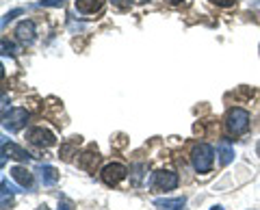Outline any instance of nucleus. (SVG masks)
<instances>
[{
    "label": "nucleus",
    "instance_id": "16",
    "mask_svg": "<svg viewBox=\"0 0 260 210\" xmlns=\"http://www.w3.org/2000/svg\"><path fill=\"white\" fill-rule=\"evenodd\" d=\"M130 171H133V187H139L141 180H143V171H148V165L137 163V165L130 167Z\"/></svg>",
    "mask_w": 260,
    "mask_h": 210
},
{
    "label": "nucleus",
    "instance_id": "4",
    "mask_svg": "<svg viewBox=\"0 0 260 210\" xmlns=\"http://www.w3.org/2000/svg\"><path fill=\"white\" fill-rule=\"evenodd\" d=\"M28 117H30V113L26 109L15 107L9 113H3V128L9 130V132H18V130H22V128H26Z\"/></svg>",
    "mask_w": 260,
    "mask_h": 210
},
{
    "label": "nucleus",
    "instance_id": "3",
    "mask_svg": "<svg viewBox=\"0 0 260 210\" xmlns=\"http://www.w3.org/2000/svg\"><path fill=\"white\" fill-rule=\"evenodd\" d=\"M178 182H180V178L178 173L169 171V169H158V171H154L152 178H150V189L156 191V193H167V191H174L178 187Z\"/></svg>",
    "mask_w": 260,
    "mask_h": 210
},
{
    "label": "nucleus",
    "instance_id": "9",
    "mask_svg": "<svg viewBox=\"0 0 260 210\" xmlns=\"http://www.w3.org/2000/svg\"><path fill=\"white\" fill-rule=\"evenodd\" d=\"M37 176H39V182L44 184V187H54L56 182H59V171L52 167V165H37Z\"/></svg>",
    "mask_w": 260,
    "mask_h": 210
},
{
    "label": "nucleus",
    "instance_id": "24",
    "mask_svg": "<svg viewBox=\"0 0 260 210\" xmlns=\"http://www.w3.org/2000/svg\"><path fill=\"white\" fill-rule=\"evenodd\" d=\"M210 210H223V206H213V208H210Z\"/></svg>",
    "mask_w": 260,
    "mask_h": 210
},
{
    "label": "nucleus",
    "instance_id": "2",
    "mask_svg": "<svg viewBox=\"0 0 260 210\" xmlns=\"http://www.w3.org/2000/svg\"><path fill=\"white\" fill-rule=\"evenodd\" d=\"M249 111L245 109H241V107H234L228 111V115H225V128H228V132L234 134V136H241V134H245L249 130Z\"/></svg>",
    "mask_w": 260,
    "mask_h": 210
},
{
    "label": "nucleus",
    "instance_id": "6",
    "mask_svg": "<svg viewBox=\"0 0 260 210\" xmlns=\"http://www.w3.org/2000/svg\"><path fill=\"white\" fill-rule=\"evenodd\" d=\"M26 139H28V143L37 145V148H52V145L56 143L54 134L50 130H46L44 126H32V128H28V130H26Z\"/></svg>",
    "mask_w": 260,
    "mask_h": 210
},
{
    "label": "nucleus",
    "instance_id": "7",
    "mask_svg": "<svg viewBox=\"0 0 260 210\" xmlns=\"http://www.w3.org/2000/svg\"><path fill=\"white\" fill-rule=\"evenodd\" d=\"M15 37H18L20 44L30 46L37 39V26H35V22H32V20H22L18 26H15Z\"/></svg>",
    "mask_w": 260,
    "mask_h": 210
},
{
    "label": "nucleus",
    "instance_id": "22",
    "mask_svg": "<svg viewBox=\"0 0 260 210\" xmlns=\"http://www.w3.org/2000/svg\"><path fill=\"white\" fill-rule=\"evenodd\" d=\"M72 208H74V204L68 199H63V204H59V210H72Z\"/></svg>",
    "mask_w": 260,
    "mask_h": 210
},
{
    "label": "nucleus",
    "instance_id": "11",
    "mask_svg": "<svg viewBox=\"0 0 260 210\" xmlns=\"http://www.w3.org/2000/svg\"><path fill=\"white\" fill-rule=\"evenodd\" d=\"M80 143H83V136H72L70 141H65V143L61 145V150H59V158H63L65 163H70V160L76 156Z\"/></svg>",
    "mask_w": 260,
    "mask_h": 210
},
{
    "label": "nucleus",
    "instance_id": "10",
    "mask_svg": "<svg viewBox=\"0 0 260 210\" xmlns=\"http://www.w3.org/2000/svg\"><path fill=\"white\" fill-rule=\"evenodd\" d=\"M11 178L15 182L20 184L22 189H28V191H32V173L28 171L26 167H20V165H15V167H11Z\"/></svg>",
    "mask_w": 260,
    "mask_h": 210
},
{
    "label": "nucleus",
    "instance_id": "15",
    "mask_svg": "<svg viewBox=\"0 0 260 210\" xmlns=\"http://www.w3.org/2000/svg\"><path fill=\"white\" fill-rule=\"evenodd\" d=\"M76 11L83 13V15H89V13H95L102 9V0H76Z\"/></svg>",
    "mask_w": 260,
    "mask_h": 210
},
{
    "label": "nucleus",
    "instance_id": "25",
    "mask_svg": "<svg viewBox=\"0 0 260 210\" xmlns=\"http://www.w3.org/2000/svg\"><path fill=\"white\" fill-rule=\"evenodd\" d=\"M35 210H50V208H46V206H39V208H35Z\"/></svg>",
    "mask_w": 260,
    "mask_h": 210
},
{
    "label": "nucleus",
    "instance_id": "20",
    "mask_svg": "<svg viewBox=\"0 0 260 210\" xmlns=\"http://www.w3.org/2000/svg\"><path fill=\"white\" fill-rule=\"evenodd\" d=\"M210 3L217 5V7H223V9H225V7H234V5H237V0H210Z\"/></svg>",
    "mask_w": 260,
    "mask_h": 210
},
{
    "label": "nucleus",
    "instance_id": "5",
    "mask_svg": "<svg viewBox=\"0 0 260 210\" xmlns=\"http://www.w3.org/2000/svg\"><path fill=\"white\" fill-rule=\"evenodd\" d=\"M126 176H128V169L121 163H109V165H104L100 171V178L107 187H117Z\"/></svg>",
    "mask_w": 260,
    "mask_h": 210
},
{
    "label": "nucleus",
    "instance_id": "19",
    "mask_svg": "<svg viewBox=\"0 0 260 210\" xmlns=\"http://www.w3.org/2000/svg\"><path fill=\"white\" fill-rule=\"evenodd\" d=\"M39 5L42 7H63L65 0H39Z\"/></svg>",
    "mask_w": 260,
    "mask_h": 210
},
{
    "label": "nucleus",
    "instance_id": "14",
    "mask_svg": "<svg viewBox=\"0 0 260 210\" xmlns=\"http://www.w3.org/2000/svg\"><path fill=\"white\" fill-rule=\"evenodd\" d=\"M184 204H186V199H184V197H174V199L160 197V199H154V206L160 208V210H182Z\"/></svg>",
    "mask_w": 260,
    "mask_h": 210
},
{
    "label": "nucleus",
    "instance_id": "12",
    "mask_svg": "<svg viewBox=\"0 0 260 210\" xmlns=\"http://www.w3.org/2000/svg\"><path fill=\"white\" fill-rule=\"evenodd\" d=\"M13 158V160H24V163H26V160H30L32 156L28 154L26 150H22L20 145H15V143H3V158Z\"/></svg>",
    "mask_w": 260,
    "mask_h": 210
},
{
    "label": "nucleus",
    "instance_id": "21",
    "mask_svg": "<svg viewBox=\"0 0 260 210\" xmlns=\"http://www.w3.org/2000/svg\"><path fill=\"white\" fill-rule=\"evenodd\" d=\"M111 3L115 7H119V9H126V7L133 5V0H111Z\"/></svg>",
    "mask_w": 260,
    "mask_h": 210
},
{
    "label": "nucleus",
    "instance_id": "17",
    "mask_svg": "<svg viewBox=\"0 0 260 210\" xmlns=\"http://www.w3.org/2000/svg\"><path fill=\"white\" fill-rule=\"evenodd\" d=\"M3 54L7 56H15L18 54V48H15V44H11V42H7V39H3Z\"/></svg>",
    "mask_w": 260,
    "mask_h": 210
},
{
    "label": "nucleus",
    "instance_id": "18",
    "mask_svg": "<svg viewBox=\"0 0 260 210\" xmlns=\"http://www.w3.org/2000/svg\"><path fill=\"white\" fill-rule=\"evenodd\" d=\"M22 13H24V9H13V11H9V13H5V18H3V28H5L11 20L18 18V15H22Z\"/></svg>",
    "mask_w": 260,
    "mask_h": 210
},
{
    "label": "nucleus",
    "instance_id": "8",
    "mask_svg": "<svg viewBox=\"0 0 260 210\" xmlns=\"http://www.w3.org/2000/svg\"><path fill=\"white\" fill-rule=\"evenodd\" d=\"M98 163H100V152H98L95 145H91L87 152H83V154L78 156V167L85 169V171H95Z\"/></svg>",
    "mask_w": 260,
    "mask_h": 210
},
{
    "label": "nucleus",
    "instance_id": "26",
    "mask_svg": "<svg viewBox=\"0 0 260 210\" xmlns=\"http://www.w3.org/2000/svg\"><path fill=\"white\" fill-rule=\"evenodd\" d=\"M169 3H174V5H178V3H182V0H169Z\"/></svg>",
    "mask_w": 260,
    "mask_h": 210
},
{
    "label": "nucleus",
    "instance_id": "23",
    "mask_svg": "<svg viewBox=\"0 0 260 210\" xmlns=\"http://www.w3.org/2000/svg\"><path fill=\"white\" fill-rule=\"evenodd\" d=\"M256 154H258V156H260V141H258V143H256Z\"/></svg>",
    "mask_w": 260,
    "mask_h": 210
},
{
    "label": "nucleus",
    "instance_id": "1",
    "mask_svg": "<svg viewBox=\"0 0 260 210\" xmlns=\"http://www.w3.org/2000/svg\"><path fill=\"white\" fill-rule=\"evenodd\" d=\"M213 160H215V150L208 143H198L191 150V165L195 169V173H208L213 169Z\"/></svg>",
    "mask_w": 260,
    "mask_h": 210
},
{
    "label": "nucleus",
    "instance_id": "27",
    "mask_svg": "<svg viewBox=\"0 0 260 210\" xmlns=\"http://www.w3.org/2000/svg\"><path fill=\"white\" fill-rule=\"evenodd\" d=\"M141 3H145V0H141Z\"/></svg>",
    "mask_w": 260,
    "mask_h": 210
},
{
    "label": "nucleus",
    "instance_id": "13",
    "mask_svg": "<svg viewBox=\"0 0 260 210\" xmlns=\"http://www.w3.org/2000/svg\"><path fill=\"white\" fill-rule=\"evenodd\" d=\"M217 156H219V165H221V167L230 165L234 160V148L230 145V141H228V139H223L221 143L217 145Z\"/></svg>",
    "mask_w": 260,
    "mask_h": 210
}]
</instances>
